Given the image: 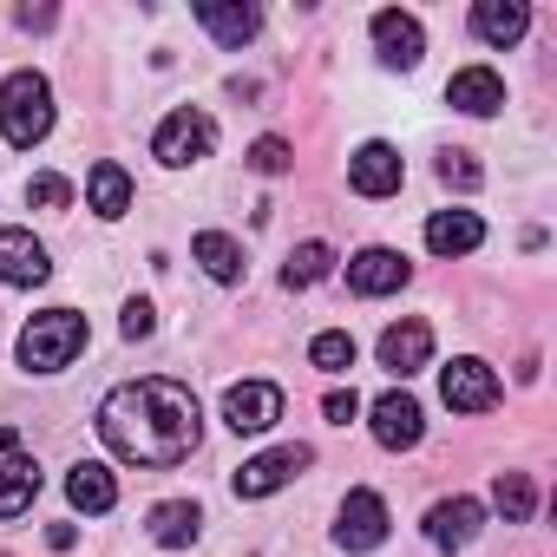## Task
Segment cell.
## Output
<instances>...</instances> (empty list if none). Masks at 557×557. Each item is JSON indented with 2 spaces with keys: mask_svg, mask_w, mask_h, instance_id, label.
Wrapping results in <instances>:
<instances>
[{
  "mask_svg": "<svg viewBox=\"0 0 557 557\" xmlns=\"http://www.w3.org/2000/svg\"><path fill=\"white\" fill-rule=\"evenodd\" d=\"M249 171L283 177V171H289V145H283V138H256V145H249Z\"/></svg>",
  "mask_w": 557,
  "mask_h": 557,
  "instance_id": "obj_29",
  "label": "cell"
},
{
  "mask_svg": "<svg viewBox=\"0 0 557 557\" xmlns=\"http://www.w3.org/2000/svg\"><path fill=\"white\" fill-rule=\"evenodd\" d=\"M420 433H426V413H420V400H413L407 387H394V394L374 400V440H381L387 453H413Z\"/></svg>",
  "mask_w": 557,
  "mask_h": 557,
  "instance_id": "obj_14",
  "label": "cell"
},
{
  "mask_svg": "<svg viewBox=\"0 0 557 557\" xmlns=\"http://www.w3.org/2000/svg\"><path fill=\"white\" fill-rule=\"evenodd\" d=\"M322 413H329V426H348V420L361 413V394H355V387H335V394L322 400Z\"/></svg>",
  "mask_w": 557,
  "mask_h": 557,
  "instance_id": "obj_32",
  "label": "cell"
},
{
  "mask_svg": "<svg viewBox=\"0 0 557 557\" xmlns=\"http://www.w3.org/2000/svg\"><path fill=\"white\" fill-rule=\"evenodd\" d=\"M479 524H485V505L479 498H440L433 511H426V544L433 550H466L472 537H479Z\"/></svg>",
  "mask_w": 557,
  "mask_h": 557,
  "instance_id": "obj_15",
  "label": "cell"
},
{
  "mask_svg": "<svg viewBox=\"0 0 557 557\" xmlns=\"http://www.w3.org/2000/svg\"><path fill=\"white\" fill-rule=\"evenodd\" d=\"M440 400L453 413H492L498 407V374L479 355H459L453 368H440Z\"/></svg>",
  "mask_w": 557,
  "mask_h": 557,
  "instance_id": "obj_7",
  "label": "cell"
},
{
  "mask_svg": "<svg viewBox=\"0 0 557 557\" xmlns=\"http://www.w3.org/2000/svg\"><path fill=\"white\" fill-rule=\"evenodd\" d=\"M66 498H73L79 511H92V518H99V511H112V505H119V479H112L99 459H79V466L66 472Z\"/></svg>",
  "mask_w": 557,
  "mask_h": 557,
  "instance_id": "obj_23",
  "label": "cell"
},
{
  "mask_svg": "<svg viewBox=\"0 0 557 557\" xmlns=\"http://www.w3.org/2000/svg\"><path fill=\"white\" fill-rule=\"evenodd\" d=\"M190 256L203 262V275L210 283H243V243L230 236V230H197V243H190Z\"/></svg>",
  "mask_w": 557,
  "mask_h": 557,
  "instance_id": "obj_22",
  "label": "cell"
},
{
  "mask_svg": "<svg viewBox=\"0 0 557 557\" xmlns=\"http://www.w3.org/2000/svg\"><path fill=\"white\" fill-rule=\"evenodd\" d=\"M413 283V262L400 256V249H355L348 256V289L355 296H394V289H407Z\"/></svg>",
  "mask_w": 557,
  "mask_h": 557,
  "instance_id": "obj_10",
  "label": "cell"
},
{
  "mask_svg": "<svg viewBox=\"0 0 557 557\" xmlns=\"http://www.w3.org/2000/svg\"><path fill=\"white\" fill-rule=\"evenodd\" d=\"M27 203H34V210H66V203H73V184L53 177V171H40V177L27 184Z\"/></svg>",
  "mask_w": 557,
  "mask_h": 557,
  "instance_id": "obj_28",
  "label": "cell"
},
{
  "mask_svg": "<svg viewBox=\"0 0 557 557\" xmlns=\"http://www.w3.org/2000/svg\"><path fill=\"white\" fill-rule=\"evenodd\" d=\"M47 544H53V550H73V544H79V531H73V524H53V531H47Z\"/></svg>",
  "mask_w": 557,
  "mask_h": 557,
  "instance_id": "obj_34",
  "label": "cell"
},
{
  "mask_svg": "<svg viewBox=\"0 0 557 557\" xmlns=\"http://www.w3.org/2000/svg\"><path fill=\"white\" fill-rule=\"evenodd\" d=\"M34 498H40V466L14 426H0V518H21Z\"/></svg>",
  "mask_w": 557,
  "mask_h": 557,
  "instance_id": "obj_6",
  "label": "cell"
},
{
  "mask_svg": "<svg viewBox=\"0 0 557 557\" xmlns=\"http://www.w3.org/2000/svg\"><path fill=\"white\" fill-rule=\"evenodd\" d=\"M446 106L466 112V119H492V112L505 106V79H498L492 66H459V73L446 79Z\"/></svg>",
  "mask_w": 557,
  "mask_h": 557,
  "instance_id": "obj_17",
  "label": "cell"
},
{
  "mask_svg": "<svg viewBox=\"0 0 557 557\" xmlns=\"http://www.w3.org/2000/svg\"><path fill=\"white\" fill-rule=\"evenodd\" d=\"M119 329H125V342H145V335L158 329V309H151L145 296H132V302H125V322H119Z\"/></svg>",
  "mask_w": 557,
  "mask_h": 557,
  "instance_id": "obj_31",
  "label": "cell"
},
{
  "mask_svg": "<svg viewBox=\"0 0 557 557\" xmlns=\"http://www.w3.org/2000/svg\"><path fill=\"white\" fill-rule=\"evenodd\" d=\"M315 466V453L309 446H275V453H256L249 466H236V498H269V492H283L289 479H302Z\"/></svg>",
  "mask_w": 557,
  "mask_h": 557,
  "instance_id": "obj_5",
  "label": "cell"
},
{
  "mask_svg": "<svg viewBox=\"0 0 557 557\" xmlns=\"http://www.w3.org/2000/svg\"><path fill=\"white\" fill-rule=\"evenodd\" d=\"M368 34H374V53H381V66H400V73H413V66H420V53H426V27H420L413 14H400V8H381Z\"/></svg>",
  "mask_w": 557,
  "mask_h": 557,
  "instance_id": "obj_11",
  "label": "cell"
},
{
  "mask_svg": "<svg viewBox=\"0 0 557 557\" xmlns=\"http://www.w3.org/2000/svg\"><path fill=\"white\" fill-rule=\"evenodd\" d=\"M400 177H407V158H400L387 138H368V145L348 158V184H355L361 197H394Z\"/></svg>",
  "mask_w": 557,
  "mask_h": 557,
  "instance_id": "obj_13",
  "label": "cell"
},
{
  "mask_svg": "<svg viewBox=\"0 0 557 557\" xmlns=\"http://www.w3.org/2000/svg\"><path fill=\"white\" fill-rule=\"evenodd\" d=\"M387 524H394V518H387L381 492H368V485H361V492H348V498H342L335 544H342V550H381V544H387Z\"/></svg>",
  "mask_w": 557,
  "mask_h": 557,
  "instance_id": "obj_8",
  "label": "cell"
},
{
  "mask_svg": "<svg viewBox=\"0 0 557 557\" xmlns=\"http://www.w3.org/2000/svg\"><path fill=\"white\" fill-rule=\"evenodd\" d=\"M440 177H446V184H459V190H479V177H485V171L472 164V151H446V158H440Z\"/></svg>",
  "mask_w": 557,
  "mask_h": 557,
  "instance_id": "obj_30",
  "label": "cell"
},
{
  "mask_svg": "<svg viewBox=\"0 0 557 557\" xmlns=\"http://www.w3.org/2000/svg\"><path fill=\"white\" fill-rule=\"evenodd\" d=\"M329 269H335V249H329V243H302V249L283 262V289H315Z\"/></svg>",
  "mask_w": 557,
  "mask_h": 557,
  "instance_id": "obj_25",
  "label": "cell"
},
{
  "mask_svg": "<svg viewBox=\"0 0 557 557\" xmlns=\"http://www.w3.org/2000/svg\"><path fill=\"white\" fill-rule=\"evenodd\" d=\"M0 132H8L14 151L47 145V132H53V86H47V73H34V66L8 73V86H0Z\"/></svg>",
  "mask_w": 557,
  "mask_h": 557,
  "instance_id": "obj_2",
  "label": "cell"
},
{
  "mask_svg": "<svg viewBox=\"0 0 557 557\" xmlns=\"http://www.w3.org/2000/svg\"><path fill=\"white\" fill-rule=\"evenodd\" d=\"M164 550H184V544H197V531H203V511L190 505V498H164V505H151V524H145Z\"/></svg>",
  "mask_w": 557,
  "mask_h": 557,
  "instance_id": "obj_24",
  "label": "cell"
},
{
  "mask_svg": "<svg viewBox=\"0 0 557 557\" xmlns=\"http://www.w3.org/2000/svg\"><path fill=\"white\" fill-rule=\"evenodd\" d=\"M524 27H531V8H524V0H479V8H472V34L485 40V47H518L524 40Z\"/></svg>",
  "mask_w": 557,
  "mask_h": 557,
  "instance_id": "obj_19",
  "label": "cell"
},
{
  "mask_svg": "<svg viewBox=\"0 0 557 557\" xmlns=\"http://www.w3.org/2000/svg\"><path fill=\"white\" fill-rule=\"evenodd\" d=\"M21 27L34 34V27H53V8H21Z\"/></svg>",
  "mask_w": 557,
  "mask_h": 557,
  "instance_id": "obj_33",
  "label": "cell"
},
{
  "mask_svg": "<svg viewBox=\"0 0 557 557\" xmlns=\"http://www.w3.org/2000/svg\"><path fill=\"white\" fill-rule=\"evenodd\" d=\"M426 361H433V329H426V322H394V329L381 335V368H387L394 381L420 374Z\"/></svg>",
  "mask_w": 557,
  "mask_h": 557,
  "instance_id": "obj_18",
  "label": "cell"
},
{
  "mask_svg": "<svg viewBox=\"0 0 557 557\" xmlns=\"http://www.w3.org/2000/svg\"><path fill=\"white\" fill-rule=\"evenodd\" d=\"M99 440L125 459V466H184L203 440V413L197 394L151 374V381H125L99 400Z\"/></svg>",
  "mask_w": 557,
  "mask_h": 557,
  "instance_id": "obj_1",
  "label": "cell"
},
{
  "mask_svg": "<svg viewBox=\"0 0 557 557\" xmlns=\"http://www.w3.org/2000/svg\"><path fill=\"white\" fill-rule=\"evenodd\" d=\"M309 361H315L322 374H348V368H355V335H342V329L315 335V342H309Z\"/></svg>",
  "mask_w": 557,
  "mask_h": 557,
  "instance_id": "obj_27",
  "label": "cell"
},
{
  "mask_svg": "<svg viewBox=\"0 0 557 557\" xmlns=\"http://www.w3.org/2000/svg\"><path fill=\"white\" fill-rule=\"evenodd\" d=\"M197 27L216 47H249L262 34V14L249 8V0H197Z\"/></svg>",
  "mask_w": 557,
  "mask_h": 557,
  "instance_id": "obj_16",
  "label": "cell"
},
{
  "mask_svg": "<svg viewBox=\"0 0 557 557\" xmlns=\"http://www.w3.org/2000/svg\"><path fill=\"white\" fill-rule=\"evenodd\" d=\"M86 210L92 216H106V223H119L125 210H132V177H125V164H92V177H86Z\"/></svg>",
  "mask_w": 557,
  "mask_h": 557,
  "instance_id": "obj_21",
  "label": "cell"
},
{
  "mask_svg": "<svg viewBox=\"0 0 557 557\" xmlns=\"http://www.w3.org/2000/svg\"><path fill=\"white\" fill-rule=\"evenodd\" d=\"M492 505L505 511V524H524V518L537 511V485H531L524 472H498V479H492Z\"/></svg>",
  "mask_w": 557,
  "mask_h": 557,
  "instance_id": "obj_26",
  "label": "cell"
},
{
  "mask_svg": "<svg viewBox=\"0 0 557 557\" xmlns=\"http://www.w3.org/2000/svg\"><path fill=\"white\" fill-rule=\"evenodd\" d=\"M47 275H53V262H47V243L34 230H0V283L8 289H40Z\"/></svg>",
  "mask_w": 557,
  "mask_h": 557,
  "instance_id": "obj_12",
  "label": "cell"
},
{
  "mask_svg": "<svg viewBox=\"0 0 557 557\" xmlns=\"http://www.w3.org/2000/svg\"><path fill=\"white\" fill-rule=\"evenodd\" d=\"M210 151H216V119H210V112H197V106L171 112V119L151 132V158H158V164H171V171L203 164Z\"/></svg>",
  "mask_w": 557,
  "mask_h": 557,
  "instance_id": "obj_4",
  "label": "cell"
},
{
  "mask_svg": "<svg viewBox=\"0 0 557 557\" xmlns=\"http://www.w3.org/2000/svg\"><path fill=\"white\" fill-rule=\"evenodd\" d=\"M479 243H485L479 210H433V216H426V249H433V256H472Z\"/></svg>",
  "mask_w": 557,
  "mask_h": 557,
  "instance_id": "obj_20",
  "label": "cell"
},
{
  "mask_svg": "<svg viewBox=\"0 0 557 557\" xmlns=\"http://www.w3.org/2000/svg\"><path fill=\"white\" fill-rule=\"evenodd\" d=\"M86 355V315L79 309H47L21 329V368L27 374H60Z\"/></svg>",
  "mask_w": 557,
  "mask_h": 557,
  "instance_id": "obj_3",
  "label": "cell"
},
{
  "mask_svg": "<svg viewBox=\"0 0 557 557\" xmlns=\"http://www.w3.org/2000/svg\"><path fill=\"white\" fill-rule=\"evenodd\" d=\"M275 420H283V387L269 381H236L223 394V426L230 433H269Z\"/></svg>",
  "mask_w": 557,
  "mask_h": 557,
  "instance_id": "obj_9",
  "label": "cell"
}]
</instances>
